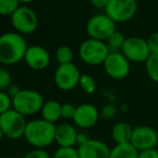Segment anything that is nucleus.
I'll return each mask as SVG.
<instances>
[{
  "label": "nucleus",
  "instance_id": "30",
  "mask_svg": "<svg viewBox=\"0 0 158 158\" xmlns=\"http://www.w3.org/2000/svg\"><path fill=\"white\" fill-rule=\"evenodd\" d=\"M146 41L151 54H158V33H153Z\"/></svg>",
  "mask_w": 158,
  "mask_h": 158
},
{
  "label": "nucleus",
  "instance_id": "9",
  "mask_svg": "<svg viewBox=\"0 0 158 158\" xmlns=\"http://www.w3.org/2000/svg\"><path fill=\"white\" fill-rule=\"evenodd\" d=\"M11 23L20 34H31L38 26L36 12L28 7H20L11 15Z\"/></svg>",
  "mask_w": 158,
  "mask_h": 158
},
{
  "label": "nucleus",
  "instance_id": "26",
  "mask_svg": "<svg viewBox=\"0 0 158 158\" xmlns=\"http://www.w3.org/2000/svg\"><path fill=\"white\" fill-rule=\"evenodd\" d=\"M13 106V98L6 91H0V114L8 112Z\"/></svg>",
  "mask_w": 158,
  "mask_h": 158
},
{
  "label": "nucleus",
  "instance_id": "14",
  "mask_svg": "<svg viewBox=\"0 0 158 158\" xmlns=\"http://www.w3.org/2000/svg\"><path fill=\"white\" fill-rule=\"evenodd\" d=\"M79 158H110V148L107 144L100 140L89 139L86 143L79 145Z\"/></svg>",
  "mask_w": 158,
  "mask_h": 158
},
{
  "label": "nucleus",
  "instance_id": "22",
  "mask_svg": "<svg viewBox=\"0 0 158 158\" xmlns=\"http://www.w3.org/2000/svg\"><path fill=\"white\" fill-rule=\"evenodd\" d=\"M73 57H74L73 50L67 46L59 47L56 52H55V59H56V62L59 63V65L73 63Z\"/></svg>",
  "mask_w": 158,
  "mask_h": 158
},
{
  "label": "nucleus",
  "instance_id": "7",
  "mask_svg": "<svg viewBox=\"0 0 158 158\" xmlns=\"http://www.w3.org/2000/svg\"><path fill=\"white\" fill-rule=\"evenodd\" d=\"M136 10V0H110L105 9V14H107L115 23L127 22L135 15Z\"/></svg>",
  "mask_w": 158,
  "mask_h": 158
},
{
  "label": "nucleus",
  "instance_id": "17",
  "mask_svg": "<svg viewBox=\"0 0 158 158\" xmlns=\"http://www.w3.org/2000/svg\"><path fill=\"white\" fill-rule=\"evenodd\" d=\"M133 129L127 123H117L112 129V138L116 144L131 142Z\"/></svg>",
  "mask_w": 158,
  "mask_h": 158
},
{
  "label": "nucleus",
  "instance_id": "35",
  "mask_svg": "<svg viewBox=\"0 0 158 158\" xmlns=\"http://www.w3.org/2000/svg\"><path fill=\"white\" fill-rule=\"evenodd\" d=\"M33 1H35V0H20V2L21 3H31V2H33Z\"/></svg>",
  "mask_w": 158,
  "mask_h": 158
},
{
  "label": "nucleus",
  "instance_id": "33",
  "mask_svg": "<svg viewBox=\"0 0 158 158\" xmlns=\"http://www.w3.org/2000/svg\"><path fill=\"white\" fill-rule=\"evenodd\" d=\"M91 5L98 9H106L110 0H90Z\"/></svg>",
  "mask_w": 158,
  "mask_h": 158
},
{
  "label": "nucleus",
  "instance_id": "32",
  "mask_svg": "<svg viewBox=\"0 0 158 158\" xmlns=\"http://www.w3.org/2000/svg\"><path fill=\"white\" fill-rule=\"evenodd\" d=\"M139 158H158V151L156 148L142 151L139 153Z\"/></svg>",
  "mask_w": 158,
  "mask_h": 158
},
{
  "label": "nucleus",
  "instance_id": "6",
  "mask_svg": "<svg viewBox=\"0 0 158 158\" xmlns=\"http://www.w3.org/2000/svg\"><path fill=\"white\" fill-rule=\"evenodd\" d=\"M86 29L90 38L106 41L107 38L116 31V26L115 22L107 14H97L88 21Z\"/></svg>",
  "mask_w": 158,
  "mask_h": 158
},
{
  "label": "nucleus",
  "instance_id": "28",
  "mask_svg": "<svg viewBox=\"0 0 158 158\" xmlns=\"http://www.w3.org/2000/svg\"><path fill=\"white\" fill-rule=\"evenodd\" d=\"M11 74L5 68L0 69V91H5L11 84Z\"/></svg>",
  "mask_w": 158,
  "mask_h": 158
},
{
  "label": "nucleus",
  "instance_id": "21",
  "mask_svg": "<svg viewBox=\"0 0 158 158\" xmlns=\"http://www.w3.org/2000/svg\"><path fill=\"white\" fill-rule=\"evenodd\" d=\"M145 68L149 78L158 84V54H151L145 62Z\"/></svg>",
  "mask_w": 158,
  "mask_h": 158
},
{
  "label": "nucleus",
  "instance_id": "25",
  "mask_svg": "<svg viewBox=\"0 0 158 158\" xmlns=\"http://www.w3.org/2000/svg\"><path fill=\"white\" fill-rule=\"evenodd\" d=\"M52 158H79V155L75 147H59Z\"/></svg>",
  "mask_w": 158,
  "mask_h": 158
},
{
  "label": "nucleus",
  "instance_id": "12",
  "mask_svg": "<svg viewBox=\"0 0 158 158\" xmlns=\"http://www.w3.org/2000/svg\"><path fill=\"white\" fill-rule=\"evenodd\" d=\"M103 65L106 74L113 79H123L130 72V61L123 53H110Z\"/></svg>",
  "mask_w": 158,
  "mask_h": 158
},
{
  "label": "nucleus",
  "instance_id": "16",
  "mask_svg": "<svg viewBox=\"0 0 158 158\" xmlns=\"http://www.w3.org/2000/svg\"><path fill=\"white\" fill-rule=\"evenodd\" d=\"M77 130L69 123H64L56 126L55 142L60 147H74L77 144Z\"/></svg>",
  "mask_w": 158,
  "mask_h": 158
},
{
  "label": "nucleus",
  "instance_id": "8",
  "mask_svg": "<svg viewBox=\"0 0 158 158\" xmlns=\"http://www.w3.org/2000/svg\"><path fill=\"white\" fill-rule=\"evenodd\" d=\"M80 72L74 63L59 65L54 74V81L57 88L63 91H70L79 86Z\"/></svg>",
  "mask_w": 158,
  "mask_h": 158
},
{
  "label": "nucleus",
  "instance_id": "3",
  "mask_svg": "<svg viewBox=\"0 0 158 158\" xmlns=\"http://www.w3.org/2000/svg\"><path fill=\"white\" fill-rule=\"evenodd\" d=\"M27 121L25 116L11 108L8 112L0 114V133L11 140H16L24 136Z\"/></svg>",
  "mask_w": 158,
  "mask_h": 158
},
{
  "label": "nucleus",
  "instance_id": "31",
  "mask_svg": "<svg viewBox=\"0 0 158 158\" xmlns=\"http://www.w3.org/2000/svg\"><path fill=\"white\" fill-rule=\"evenodd\" d=\"M24 158H52L50 154L42 148H35L31 151L24 156Z\"/></svg>",
  "mask_w": 158,
  "mask_h": 158
},
{
  "label": "nucleus",
  "instance_id": "27",
  "mask_svg": "<svg viewBox=\"0 0 158 158\" xmlns=\"http://www.w3.org/2000/svg\"><path fill=\"white\" fill-rule=\"evenodd\" d=\"M117 107L113 104H107V105H104L102 107L101 112H100V116L102 118L106 119V120H110V119H113L115 116L117 115Z\"/></svg>",
  "mask_w": 158,
  "mask_h": 158
},
{
  "label": "nucleus",
  "instance_id": "20",
  "mask_svg": "<svg viewBox=\"0 0 158 158\" xmlns=\"http://www.w3.org/2000/svg\"><path fill=\"white\" fill-rule=\"evenodd\" d=\"M126 39L127 38H125V36L123 34L117 31L114 34H112L105 42L110 53H121Z\"/></svg>",
  "mask_w": 158,
  "mask_h": 158
},
{
  "label": "nucleus",
  "instance_id": "34",
  "mask_svg": "<svg viewBox=\"0 0 158 158\" xmlns=\"http://www.w3.org/2000/svg\"><path fill=\"white\" fill-rule=\"evenodd\" d=\"M88 140H89V138L86 133H84V132H78V135H77V144H78V146L84 144V143H86Z\"/></svg>",
  "mask_w": 158,
  "mask_h": 158
},
{
  "label": "nucleus",
  "instance_id": "18",
  "mask_svg": "<svg viewBox=\"0 0 158 158\" xmlns=\"http://www.w3.org/2000/svg\"><path fill=\"white\" fill-rule=\"evenodd\" d=\"M41 115L44 120L52 123H56L62 117V104L54 100L44 102L41 108Z\"/></svg>",
  "mask_w": 158,
  "mask_h": 158
},
{
  "label": "nucleus",
  "instance_id": "2",
  "mask_svg": "<svg viewBox=\"0 0 158 158\" xmlns=\"http://www.w3.org/2000/svg\"><path fill=\"white\" fill-rule=\"evenodd\" d=\"M56 126L44 119H34L27 123L24 138L35 148H46L55 142Z\"/></svg>",
  "mask_w": 158,
  "mask_h": 158
},
{
  "label": "nucleus",
  "instance_id": "5",
  "mask_svg": "<svg viewBox=\"0 0 158 158\" xmlns=\"http://www.w3.org/2000/svg\"><path fill=\"white\" fill-rule=\"evenodd\" d=\"M110 51L106 44L101 40L87 39L79 48V56L88 65H101L107 59Z\"/></svg>",
  "mask_w": 158,
  "mask_h": 158
},
{
  "label": "nucleus",
  "instance_id": "29",
  "mask_svg": "<svg viewBox=\"0 0 158 158\" xmlns=\"http://www.w3.org/2000/svg\"><path fill=\"white\" fill-rule=\"evenodd\" d=\"M76 107L70 103L62 104V118L64 119H74Z\"/></svg>",
  "mask_w": 158,
  "mask_h": 158
},
{
  "label": "nucleus",
  "instance_id": "1",
  "mask_svg": "<svg viewBox=\"0 0 158 158\" xmlns=\"http://www.w3.org/2000/svg\"><path fill=\"white\" fill-rule=\"evenodd\" d=\"M28 49L24 37L18 33H6L0 37V63L13 65L25 59Z\"/></svg>",
  "mask_w": 158,
  "mask_h": 158
},
{
  "label": "nucleus",
  "instance_id": "24",
  "mask_svg": "<svg viewBox=\"0 0 158 158\" xmlns=\"http://www.w3.org/2000/svg\"><path fill=\"white\" fill-rule=\"evenodd\" d=\"M20 0H0V13L12 15L20 8Z\"/></svg>",
  "mask_w": 158,
  "mask_h": 158
},
{
  "label": "nucleus",
  "instance_id": "4",
  "mask_svg": "<svg viewBox=\"0 0 158 158\" xmlns=\"http://www.w3.org/2000/svg\"><path fill=\"white\" fill-rule=\"evenodd\" d=\"M44 98L35 90H20L13 97V108L24 116H31L41 112Z\"/></svg>",
  "mask_w": 158,
  "mask_h": 158
},
{
  "label": "nucleus",
  "instance_id": "10",
  "mask_svg": "<svg viewBox=\"0 0 158 158\" xmlns=\"http://www.w3.org/2000/svg\"><path fill=\"white\" fill-rule=\"evenodd\" d=\"M121 53L130 62H146L151 55L147 41L140 37L127 38Z\"/></svg>",
  "mask_w": 158,
  "mask_h": 158
},
{
  "label": "nucleus",
  "instance_id": "13",
  "mask_svg": "<svg viewBox=\"0 0 158 158\" xmlns=\"http://www.w3.org/2000/svg\"><path fill=\"white\" fill-rule=\"evenodd\" d=\"M100 112L92 104H80L76 107L74 116V123L82 129H89L97 125L100 118Z\"/></svg>",
  "mask_w": 158,
  "mask_h": 158
},
{
  "label": "nucleus",
  "instance_id": "15",
  "mask_svg": "<svg viewBox=\"0 0 158 158\" xmlns=\"http://www.w3.org/2000/svg\"><path fill=\"white\" fill-rule=\"evenodd\" d=\"M24 61L34 70H42L50 63V55L44 48L40 46L28 47Z\"/></svg>",
  "mask_w": 158,
  "mask_h": 158
},
{
  "label": "nucleus",
  "instance_id": "11",
  "mask_svg": "<svg viewBox=\"0 0 158 158\" xmlns=\"http://www.w3.org/2000/svg\"><path fill=\"white\" fill-rule=\"evenodd\" d=\"M131 143L139 152L155 148L158 144V133L148 126H139L133 128Z\"/></svg>",
  "mask_w": 158,
  "mask_h": 158
},
{
  "label": "nucleus",
  "instance_id": "23",
  "mask_svg": "<svg viewBox=\"0 0 158 158\" xmlns=\"http://www.w3.org/2000/svg\"><path fill=\"white\" fill-rule=\"evenodd\" d=\"M79 87L84 92L88 93V94H92L97 89V82H95L94 78L90 75H81L80 77V81H79Z\"/></svg>",
  "mask_w": 158,
  "mask_h": 158
},
{
  "label": "nucleus",
  "instance_id": "19",
  "mask_svg": "<svg viewBox=\"0 0 158 158\" xmlns=\"http://www.w3.org/2000/svg\"><path fill=\"white\" fill-rule=\"evenodd\" d=\"M140 152L131 144H116L113 148H110V158H139Z\"/></svg>",
  "mask_w": 158,
  "mask_h": 158
}]
</instances>
